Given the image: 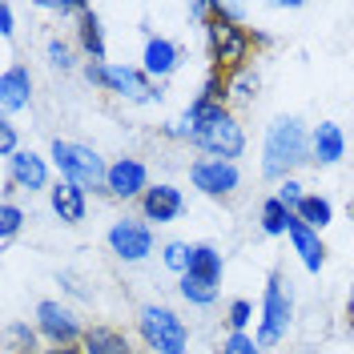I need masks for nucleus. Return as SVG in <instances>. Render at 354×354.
<instances>
[{
  "instance_id": "21",
  "label": "nucleus",
  "mask_w": 354,
  "mask_h": 354,
  "mask_svg": "<svg viewBox=\"0 0 354 354\" xmlns=\"http://www.w3.org/2000/svg\"><path fill=\"white\" fill-rule=\"evenodd\" d=\"M262 218H266V230H270V234H282V230H290V209H286V201H282V198H270V201H266Z\"/></svg>"
},
{
  "instance_id": "4",
  "label": "nucleus",
  "mask_w": 354,
  "mask_h": 354,
  "mask_svg": "<svg viewBox=\"0 0 354 354\" xmlns=\"http://www.w3.org/2000/svg\"><path fill=\"white\" fill-rule=\"evenodd\" d=\"M141 330L149 338V346H157L161 354H181L185 351V326L174 310H161V306H149L141 314Z\"/></svg>"
},
{
  "instance_id": "31",
  "label": "nucleus",
  "mask_w": 354,
  "mask_h": 354,
  "mask_svg": "<svg viewBox=\"0 0 354 354\" xmlns=\"http://www.w3.org/2000/svg\"><path fill=\"white\" fill-rule=\"evenodd\" d=\"M53 57H57V65H68V53H65V44H53Z\"/></svg>"
},
{
  "instance_id": "27",
  "label": "nucleus",
  "mask_w": 354,
  "mask_h": 354,
  "mask_svg": "<svg viewBox=\"0 0 354 354\" xmlns=\"http://www.w3.org/2000/svg\"><path fill=\"white\" fill-rule=\"evenodd\" d=\"M17 225H21V209H17V205H4V225H0V230H4V238H12V234H17Z\"/></svg>"
},
{
  "instance_id": "28",
  "label": "nucleus",
  "mask_w": 354,
  "mask_h": 354,
  "mask_svg": "<svg viewBox=\"0 0 354 354\" xmlns=\"http://www.w3.org/2000/svg\"><path fill=\"white\" fill-rule=\"evenodd\" d=\"M230 322H234V326H245V322H250V302H234V310H230Z\"/></svg>"
},
{
  "instance_id": "11",
  "label": "nucleus",
  "mask_w": 354,
  "mask_h": 354,
  "mask_svg": "<svg viewBox=\"0 0 354 354\" xmlns=\"http://www.w3.org/2000/svg\"><path fill=\"white\" fill-rule=\"evenodd\" d=\"M145 214L153 221H169L181 214V194H177L174 185H157V189H149L145 194Z\"/></svg>"
},
{
  "instance_id": "29",
  "label": "nucleus",
  "mask_w": 354,
  "mask_h": 354,
  "mask_svg": "<svg viewBox=\"0 0 354 354\" xmlns=\"http://www.w3.org/2000/svg\"><path fill=\"white\" fill-rule=\"evenodd\" d=\"M12 145H17V133H12V125H0V149H4V153H12Z\"/></svg>"
},
{
  "instance_id": "17",
  "label": "nucleus",
  "mask_w": 354,
  "mask_h": 354,
  "mask_svg": "<svg viewBox=\"0 0 354 354\" xmlns=\"http://www.w3.org/2000/svg\"><path fill=\"white\" fill-rule=\"evenodd\" d=\"M185 274H194V278H201V282L218 286V278H221V258L209 250V245H198V250H194V258H189V270H185Z\"/></svg>"
},
{
  "instance_id": "2",
  "label": "nucleus",
  "mask_w": 354,
  "mask_h": 354,
  "mask_svg": "<svg viewBox=\"0 0 354 354\" xmlns=\"http://www.w3.org/2000/svg\"><path fill=\"white\" fill-rule=\"evenodd\" d=\"M298 161H306V133L298 121H278L266 137V174L282 177Z\"/></svg>"
},
{
  "instance_id": "6",
  "label": "nucleus",
  "mask_w": 354,
  "mask_h": 354,
  "mask_svg": "<svg viewBox=\"0 0 354 354\" xmlns=\"http://www.w3.org/2000/svg\"><path fill=\"white\" fill-rule=\"evenodd\" d=\"M286 322H290V294L282 290V278H274L270 290H266V322H262L258 342H262V346L278 342V338L286 334Z\"/></svg>"
},
{
  "instance_id": "22",
  "label": "nucleus",
  "mask_w": 354,
  "mask_h": 354,
  "mask_svg": "<svg viewBox=\"0 0 354 354\" xmlns=\"http://www.w3.org/2000/svg\"><path fill=\"white\" fill-rule=\"evenodd\" d=\"M298 214H302V221H306L310 230H314V225H326V221H330V201H322V198H302Z\"/></svg>"
},
{
  "instance_id": "24",
  "label": "nucleus",
  "mask_w": 354,
  "mask_h": 354,
  "mask_svg": "<svg viewBox=\"0 0 354 354\" xmlns=\"http://www.w3.org/2000/svg\"><path fill=\"white\" fill-rule=\"evenodd\" d=\"M181 294H185V298H194V302H214V294H218V290L209 286V282H201V278H194V274H185Z\"/></svg>"
},
{
  "instance_id": "3",
  "label": "nucleus",
  "mask_w": 354,
  "mask_h": 354,
  "mask_svg": "<svg viewBox=\"0 0 354 354\" xmlns=\"http://www.w3.org/2000/svg\"><path fill=\"white\" fill-rule=\"evenodd\" d=\"M53 157H57L61 174H65L73 185H101V181H109L105 165H101V157L93 153V149H85V145L53 141Z\"/></svg>"
},
{
  "instance_id": "5",
  "label": "nucleus",
  "mask_w": 354,
  "mask_h": 354,
  "mask_svg": "<svg viewBox=\"0 0 354 354\" xmlns=\"http://www.w3.org/2000/svg\"><path fill=\"white\" fill-rule=\"evenodd\" d=\"M209 41H214V57L218 65L234 68L245 61V48H250V37L242 32V24H234L225 17V8H218V21L209 24Z\"/></svg>"
},
{
  "instance_id": "18",
  "label": "nucleus",
  "mask_w": 354,
  "mask_h": 354,
  "mask_svg": "<svg viewBox=\"0 0 354 354\" xmlns=\"http://www.w3.org/2000/svg\"><path fill=\"white\" fill-rule=\"evenodd\" d=\"M85 351L88 354H129V342L117 330H88L85 334Z\"/></svg>"
},
{
  "instance_id": "10",
  "label": "nucleus",
  "mask_w": 354,
  "mask_h": 354,
  "mask_svg": "<svg viewBox=\"0 0 354 354\" xmlns=\"http://www.w3.org/2000/svg\"><path fill=\"white\" fill-rule=\"evenodd\" d=\"M109 189L117 198H133L137 189H145V169L137 161H117L109 169Z\"/></svg>"
},
{
  "instance_id": "23",
  "label": "nucleus",
  "mask_w": 354,
  "mask_h": 354,
  "mask_svg": "<svg viewBox=\"0 0 354 354\" xmlns=\"http://www.w3.org/2000/svg\"><path fill=\"white\" fill-rule=\"evenodd\" d=\"M81 41H85V48L101 61V53H105V41H101V24H97V17L93 12H85V24H81Z\"/></svg>"
},
{
  "instance_id": "25",
  "label": "nucleus",
  "mask_w": 354,
  "mask_h": 354,
  "mask_svg": "<svg viewBox=\"0 0 354 354\" xmlns=\"http://www.w3.org/2000/svg\"><path fill=\"white\" fill-rule=\"evenodd\" d=\"M189 258H194V250L181 245V242H174L169 250H165V262L174 266V270H189Z\"/></svg>"
},
{
  "instance_id": "26",
  "label": "nucleus",
  "mask_w": 354,
  "mask_h": 354,
  "mask_svg": "<svg viewBox=\"0 0 354 354\" xmlns=\"http://www.w3.org/2000/svg\"><path fill=\"white\" fill-rule=\"evenodd\" d=\"M221 354H258V346H254L245 334H230L225 346H221Z\"/></svg>"
},
{
  "instance_id": "19",
  "label": "nucleus",
  "mask_w": 354,
  "mask_h": 354,
  "mask_svg": "<svg viewBox=\"0 0 354 354\" xmlns=\"http://www.w3.org/2000/svg\"><path fill=\"white\" fill-rule=\"evenodd\" d=\"M314 149H318V161H338L342 157V133H338V125H318V133H314Z\"/></svg>"
},
{
  "instance_id": "7",
  "label": "nucleus",
  "mask_w": 354,
  "mask_h": 354,
  "mask_svg": "<svg viewBox=\"0 0 354 354\" xmlns=\"http://www.w3.org/2000/svg\"><path fill=\"white\" fill-rule=\"evenodd\" d=\"M194 185L205 189V194H230L238 185V169L221 157H209V161H198L194 165Z\"/></svg>"
},
{
  "instance_id": "9",
  "label": "nucleus",
  "mask_w": 354,
  "mask_h": 354,
  "mask_svg": "<svg viewBox=\"0 0 354 354\" xmlns=\"http://www.w3.org/2000/svg\"><path fill=\"white\" fill-rule=\"evenodd\" d=\"M109 242H113V250H117L121 258L137 262V258H145V254H149L153 238H149V230H145V225H137V221H121V225H113Z\"/></svg>"
},
{
  "instance_id": "15",
  "label": "nucleus",
  "mask_w": 354,
  "mask_h": 354,
  "mask_svg": "<svg viewBox=\"0 0 354 354\" xmlns=\"http://www.w3.org/2000/svg\"><path fill=\"white\" fill-rule=\"evenodd\" d=\"M12 181L24 189H41L44 185V165L32 153H12Z\"/></svg>"
},
{
  "instance_id": "30",
  "label": "nucleus",
  "mask_w": 354,
  "mask_h": 354,
  "mask_svg": "<svg viewBox=\"0 0 354 354\" xmlns=\"http://www.w3.org/2000/svg\"><path fill=\"white\" fill-rule=\"evenodd\" d=\"M282 201H286V205H302V194H298V185H294V181L282 185Z\"/></svg>"
},
{
  "instance_id": "12",
  "label": "nucleus",
  "mask_w": 354,
  "mask_h": 354,
  "mask_svg": "<svg viewBox=\"0 0 354 354\" xmlns=\"http://www.w3.org/2000/svg\"><path fill=\"white\" fill-rule=\"evenodd\" d=\"M290 238H294V245H298V254H302V262H306L310 270L322 266V242H318V234H314L302 218H290Z\"/></svg>"
},
{
  "instance_id": "1",
  "label": "nucleus",
  "mask_w": 354,
  "mask_h": 354,
  "mask_svg": "<svg viewBox=\"0 0 354 354\" xmlns=\"http://www.w3.org/2000/svg\"><path fill=\"white\" fill-rule=\"evenodd\" d=\"M185 133H194V141L221 161L242 153V129L234 125V117H225L214 105H194V113L185 117Z\"/></svg>"
},
{
  "instance_id": "13",
  "label": "nucleus",
  "mask_w": 354,
  "mask_h": 354,
  "mask_svg": "<svg viewBox=\"0 0 354 354\" xmlns=\"http://www.w3.org/2000/svg\"><path fill=\"white\" fill-rule=\"evenodd\" d=\"M53 209L61 214V221H81L85 218V194H81V185H73V181L57 185V189H53Z\"/></svg>"
},
{
  "instance_id": "16",
  "label": "nucleus",
  "mask_w": 354,
  "mask_h": 354,
  "mask_svg": "<svg viewBox=\"0 0 354 354\" xmlns=\"http://www.w3.org/2000/svg\"><path fill=\"white\" fill-rule=\"evenodd\" d=\"M0 101H4V109H17L28 101V73L24 68H8L0 77Z\"/></svg>"
},
{
  "instance_id": "20",
  "label": "nucleus",
  "mask_w": 354,
  "mask_h": 354,
  "mask_svg": "<svg viewBox=\"0 0 354 354\" xmlns=\"http://www.w3.org/2000/svg\"><path fill=\"white\" fill-rule=\"evenodd\" d=\"M177 61V48L169 41H149V48H145V68L149 73H169Z\"/></svg>"
},
{
  "instance_id": "14",
  "label": "nucleus",
  "mask_w": 354,
  "mask_h": 354,
  "mask_svg": "<svg viewBox=\"0 0 354 354\" xmlns=\"http://www.w3.org/2000/svg\"><path fill=\"white\" fill-rule=\"evenodd\" d=\"M41 326L53 334L57 342H68V338L77 334V322H73V318H68V310H61L57 302H44V306H41Z\"/></svg>"
},
{
  "instance_id": "32",
  "label": "nucleus",
  "mask_w": 354,
  "mask_h": 354,
  "mask_svg": "<svg viewBox=\"0 0 354 354\" xmlns=\"http://www.w3.org/2000/svg\"><path fill=\"white\" fill-rule=\"evenodd\" d=\"M48 354H81V351H73V346H57V351H48Z\"/></svg>"
},
{
  "instance_id": "8",
  "label": "nucleus",
  "mask_w": 354,
  "mask_h": 354,
  "mask_svg": "<svg viewBox=\"0 0 354 354\" xmlns=\"http://www.w3.org/2000/svg\"><path fill=\"white\" fill-rule=\"evenodd\" d=\"M88 77H93V81H101V85H109V88H117V93H125V97H137V101L153 97V88L145 85V77H137L133 68H105V65H88Z\"/></svg>"
}]
</instances>
